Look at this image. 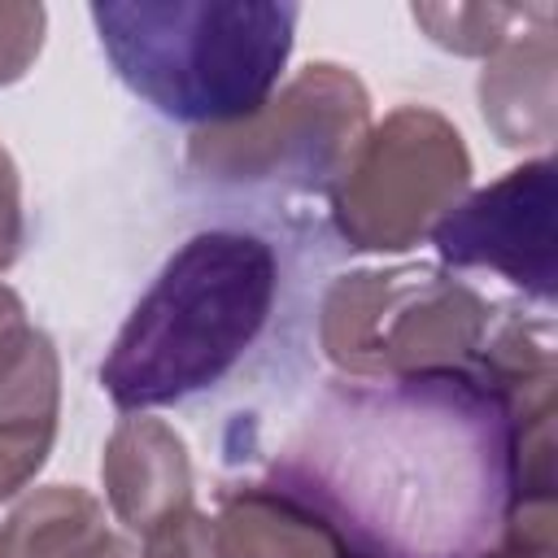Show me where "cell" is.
<instances>
[{
  "mask_svg": "<svg viewBox=\"0 0 558 558\" xmlns=\"http://www.w3.org/2000/svg\"><path fill=\"white\" fill-rule=\"evenodd\" d=\"M52 440L48 436H22V432H0V501L13 497L48 458Z\"/></svg>",
  "mask_w": 558,
  "mask_h": 558,
  "instance_id": "ac0fdd59",
  "label": "cell"
},
{
  "mask_svg": "<svg viewBox=\"0 0 558 558\" xmlns=\"http://www.w3.org/2000/svg\"><path fill=\"white\" fill-rule=\"evenodd\" d=\"M366 87L340 65H305L279 96L235 126H209L187 161L214 179H296L331 187L366 135Z\"/></svg>",
  "mask_w": 558,
  "mask_h": 558,
  "instance_id": "8992f818",
  "label": "cell"
},
{
  "mask_svg": "<svg viewBox=\"0 0 558 558\" xmlns=\"http://www.w3.org/2000/svg\"><path fill=\"white\" fill-rule=\"evenodd\" d=\"M292 0H100L92 22L113 74L157 113L235 126L266 109L292 57Z\"/></svg>",
  "mask_w": 558,
  "mask_h": 558,
  "instance_id": "3957f363",
  "label": "cell"
},
{
  "mask_svg": "<svg viewBox=\"0 0 558 558\" xmlns=\"http://www.w3.org/2000/svg\"><path fill=\"white\" fill-rule=\"evenodd\" d=\"M214 545L222 558H362L336 527L279 484H231L218 493Z\"/></svg>",
  "mask_w": 558,
  "mask_h": 558,
  "instance_id": "9c48e42d",
  "label": "cell"
},
{
  "mask_svg": "<svg viewBox=\"0 0 558 558\" xmlns=\"http://www.w3.org/2000/svg\"><path fill=\"white\" fill-rule=\"evenodd\" d=\"M100 475L118 523L140 536L192 506L187 449L161 418H126L109 436Z\"/></svg>",
  "mask_w": 558,
  "mask_h": 558,
  "instance_id": "ba28073f",
  "label": "cell"
},
{
  "mask_svg": "<svg viewBox=\"0 0 558 558\" xmlns=\"http://www.w3.org/2000/svg\"><path fill=\"white\" fill-rule=\"evenodd\" d=\"M471 157L453 122L436 109L401 105L357 140L336 174L331 214L353 248H410L458 205Z\"/></svg>",
  "mask_w": 558,
  "mask_h": 558,
  "instance_id": "5b68a950",
  "label": "cell"
},
{
  "mask_svg": "<svg viewBox=\"0 0 558 558\" xmlns=\"http://www.w3.org/2000/svg\"><path fill=\"white\" fill-rule=\"evenodd\" d=\"M275 288L279 262L262 235H192L113 336L100 362L105 397L118 410H153L214 388L266 327Z\"/></svg>",
  "mask_w": 558,
  "mask_h": 558,
  "instance_id": "7a4b0ae2",
  "label": "cell"
},
{
  "mask_svg": "<svg viewBox=\"0 0 558 558\" xmlns=\"http://www.w3.org/2000/svg\"><path fill=\"white\" fill-rule=\"evenodd\" d=\"M554 4H414V22L449 52L493 57L523 26L549 17Z\"/></svg>",
  "mask_w": 558,
  "mask_h": 558,
  "instance_id": "4fadbf2b",
  "label": "cell"
},
{
  "mask_svg": "<svg viewBox=\"0 0 558 558\" xmlns=\"http://www.w3.org/2000/svg\"><path fill=\"white\" fill-rule=\"evenodd\" d=\"M26 244V218H22V179L13 157L0 148V270L17 262Z\"/></svg>",
  "mask_w": 558,
  "mask_h": 558,
  "instance_id": "e0dca14e",
  "label": "cell"
},
{
  "mask_svg": "<svg viewBox=\"0 0 558 558\" xmlns=\"http://www.w3.org/2000/svg\"><path fill=\"white\" fill-rule=\"evenodd\" d=\"M57 353L52 340L26 323V305L0 283V432L57 436Z\"/></svg>",
  "mask_w": 558,
  "mask_h": 558,
  "instance_id": "8fae6325",
  "label": "cell"
},
{
  "mask_svg": "<svg viewBox=\"0 0 558 558\" xmlns=\"http://www.w3.org/2000/svg\"><path fill=\"white\" fill-rule=\"evenodd\" d=\"M140 558H222L214 545V519L192 506L161 519L153 532H144Z\"/></svg>",
  "mask_w": 558,
  "mask_h": 558,
  "instance_id": "5bb4252c",
  "label": "cell"
},
{
  "mask_svg": "<svg viewBox=\"0 0 558 558\" xmlns=\"http://www.w3.org/2000/svg\"><path fill=\"white\" fill-rule=\"evenodd\" d=\"M493 305L427 266L340 275L323 301L318 340L353 379L475 366L493 336Z\"/></svg>",
  "mask_w": 558,
  "mask_h": 558,
  "instance_id": "277c9868",
  "label": "cell"
},
{
  "mask_svg": "<svg viewBox=\"0 0 558 558\" xmlns=\"http://www.w3.org/2000/svg\"><path fill=\"white\" fill-rule=\"evenodd\" d=\"M270 484L362 558H484L527 501L514 410L480 366L331 384Z\"/></svg>",
  "mask_w": 558,
  "mask_h": 558,
  "instance_id": "6da1fadb",
  "label": "cell"
},
{
  "mask_svg": "<svg viewBox=\"0 0 558 558\" xmlns=\"http://www.w3.org/2000/svg\"><path fill=\"white\" fill-rule=\"evenodd\" d=\"M480 105L506 148L554 140V13L523 26L488 57Z\"/></svg>",
  "mask_w": 558,
  "mask_h": 558,
  "instance_id": "30bf717a",
  "label": "cell"
},
{
  "mask_svg": "<svg viewBox=\"0 0 558 558\" xmlns=\"http://www.w3.org/2000/svg\"><path fill=\"white\" fill-rule=\"evenodd\" d=\"M44 4H0V83L26 74L44 44Z\"/></svg>",
  "mask_w": 558,
  "mask_h": 558,
  "instance_id": "9a60e30c",
  "label": "cell"
},
{
  "mask_svg": "<svg viewBox=\"0 0 558 558\" xmlns=\"http://www.w3.org/2000/svg\"><path fill=\"white\" fill-rule=\"evenodd\" d=\"M105 532V510L83 488H39L0 523V558H78Z\"/></svg>",
  "mask_w": 558,
  "mask_h": 558,
  "instance_id": "7c38bea8",
  "label": "cell"
},
{
  "mask_svg": "<svg viewBox=\"0 0 558 558\" xmlns=\"http://www.w3.org/2000/svg\"><path fill=\"white\" fill-rule=\"evenodd\" d=\"M432 244L449 266H484L536 296L554 301V161L536 157L506 170L497 183L458 201L436 227Z\"/></svg>",
  "mask_w": 558,
  "mask_h": 558,
  "instance_id": "52a82bcc",
  "label": "cell"
},
{
  "mask_svg": "<svg viewBox=\"0 0 558 558\" xmlns=\"http://www.w3.org/2000/svg\"><path fill=\"white\" fill-rule=\"evenodd\" d=\"M484 558H554V497L519 501L510 527Z\"/></svg>",
  "mask_w": 558,
  "mask_h": 558,
  "instance_id": "2e32d148",
  "label": "cell"
}]
</instances>
